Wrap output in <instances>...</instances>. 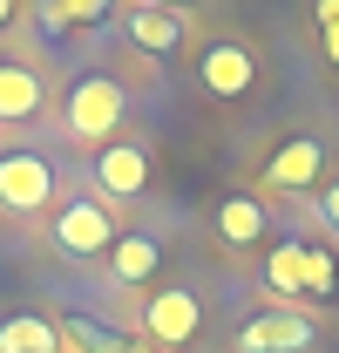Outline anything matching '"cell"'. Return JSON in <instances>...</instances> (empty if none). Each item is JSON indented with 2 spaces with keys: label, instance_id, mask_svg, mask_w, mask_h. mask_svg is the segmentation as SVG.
Here are the masks:
<instances>
[{
  "label": "cell",
  "instance_id": "e0dca14e",
  "mask_svg": "<svg viewBox=\"0 0 339 353\" xmlns=\"http://www.w3.org/2000/svg\"><path fill=\"white\" fill-rule=\"evenodd\" d=\"M312 218H319L326 245H333V238H339V176H326V183H319V197H312Z\"/></svg>",
  "mask_w": 339,
  "mask_h": 353
},
{
  "label": "cell",
  "instance_id": "ba28073f",
  "mask_svg": "<svg viewBox=\"0 0 339 353\" xmlns=\"http://www.w3.org/2000/svg\"><path fill=\"white\" fill-rule=\"evenodd\" d=\"M319 347V319L305 306H265L258 319L238 326V353H312Z\"/></svg>",
  "mask_w": 339,
  "mask_h": 353
},
{
  "label": "cell",
  "instance_id": "6da1fadb",
  "mask_svg": "<svg viewBox=\"0 0 339 353\" xmlns=\"http://www.w3.org/2000/svg\"><path fill=\"white\" fill-rule=\"evenodd\" d=\"M123 116H129V88L116 75H75L68 82V102H61V130L75 150H102V143H116L123 136Z\"/></svg>",
  "mask_w": 339,
  "mask_h": 353
},
{
  "label": "cell",
  "instance_id": "277c9868",
  "mask_svg": "<svg viewBox=\"0 0 339 353\" xmlns=\"http://www.w3.org/2000/svg\"><path fill=\"white\" fill-rule=\"evenodd\" d=\"M326 163H333V143H326V136H292V143H278V150L265 157L258 197H305V190L326 183Z\"/></svg>",
  "mask_w": 339,
  "mask_h": 353
},
{
  "label": "cell",
  "instance_id": "3957f363",
  "mask_svg": "<svg viewBox=\"0 0 339 353\" xmlns=\"http://www.w3.org/2000/svg\"><path fill=\"white\" fill-rule=\"evenodd\" d=\"M61 197V176L41 150H0V211L7 218H41Z\"/></svg>",
  "mask_w": 339,
  "mask_h": 353
},
{
  "label": "cell",
  "instance_id": "5bb4252c",
  "mask_svg": "<svg viewBox=\"0 0 339 353\" xmlns=\"http://www.w3.org/2000/svg\"><path fill=\"white\" fill-rule=\"evenodd\" d=\"M0 353H61V326L41 312H14L0 319Z\"/></svg>",
  "mask_w": 339,
  "mask_h": 353
},
{
  "label": "cell",
  "instance_id": "44dd1931",
  "mask_svg": "<svg viewBox=\"0 0 339 353\" xmlns=\"http://www.w3.org/2000/svg\"><path fill=\"white\" fill-rule=\"evenodd\" d=\"M7 21H14V0H0V28H7Z\"/></svg>",
  "mask_w": 339,
  "mask_h": 353
},
{
  "label": "cell",
  "instance_id": "8fae6325",
  "mask_svg": "<svg viewBox=\"0 0 339 353\" xmlns=\"http://www.w3.org/2000/svg\"><path fill=\"white\" fill-rule=\"evenodd\" d=\"M41 116H48L41 68H28V61H0V130H21V123H41Z\"/></svg>",
  "mask_w": 339,
  "mask_h": 353
},
{
  "label": "cell",
  "instance_id": "d6986e66",
  "mask_svg": "<svg viewBox=\"0 0 339 353\" xmlns=\"http://www.w3.org/2000/svg\"><path fill=\"white\" fill-rule=\"evenodd\" d=\"M319 54H326V68H339V28H326V34H319Z\"/></svg>",
  "mask_w": 339,
  "mask_h": 353
},
{
  "label": "cell",
  "instance_id": "5b68a950",
  "mask_svg": "<svg viewBox=\"0 0 339 353\" xmlns=\"http://www.w3.org/2000/svg\"><path fill=\"white\" fill-rule=\"evenodd\" d=\"M197 333H204V299L190 285H163V292L143 299V340L150 347L183 353V347H197Z\"/></svg>",
  "mask_w": 339,
  "mask_h": 353
},
{
  "label": "cell",
  "instance_id": "30bf717a",
  "mask_svg": "<svg viewBox=\"0 0 339 353\" xmlns=\"http://www.w3.org/2000/svg\"><path fill=\"white\" fill-rule=\"evenodd\" d=\"M123 34H129V48H136V54H156V61H170L176 48L190 41V14H170V7H143V0H129Z\"/></svg>",
  "mask_w": 339,
  "mask_h": 353
},
{
  "label": "cell",
  "instance_id": "52a82bcc",
  "mask_svg": "<svg viewBox=\"0 0 339 353\" xmlns=\"http://www.w3.org/2000/svg\"><path fill=\"white\" fill-rule=\"evenodd\" d=\"M197 88H204L211 102H245L258 88V48L231 41V34L204 41V54H197Z\"/></svg>",
  "mask_w": 339,
  "mask_h": 353
},
{
  "label": "cell",
  "instance_id": "9a60e30c",
  "mask_svg": "<svg viewBox=\"0 0 339 353\" xmlns=\"http://www.w3.org/2000/svg\"><path fill=\"white\" fill-rule=\"evenodd\" d=\"M339 292V259L326 245H305V299H333Z\"/></svg>",
  "mask_w": 339,
  "mask_h": 353
},
{
  "label": "cell",
  "instance_id": "7a4b0ae2",
  "mask_svg": "<svg viewBox=\"0 0 339 353\" xmlns=\"http://www.w3.org/2000/svg\"><path fill=\"white\" fill-rule=\"evenodd\" d=\"M116 245V204H102L95 190L88 197H61L48 211V252L68 265H88V259H109Z\"/></svg>",
  "mask_w": 339,
  "mask_h": 353
},
{
  "label": "cell",
  "instance_id": "4fadbf2b",
  "mask_svg": "<svg viewBox=\"0 0 339 353\" xmlns=\"http://www.w3.org/2000/svg\"><path fill=\"white\" fill-rule=\"evenodd\" d=\"M258 292H265V306H305V238H285V245H271Z\"/></svg>",
  "mask_w": 339,
  "mask_h": 353
},
{
  "label": "cell",
  "instance_id": "9c48e42d",
  "mask_svg": "<svg viewBox=\"0 0 339 353\" xmlns=\"http://www.w3.org/2000/svg\"><path fill=\"white\" fill-rule=\"evenodd\" d=\"M211 231L224 252H258V245H271V204L251 190H231V197H217Z\"/></svg>",
  "mask_w": 339,
  "mask_h": 353
},
{
  "label": "cell",
  "instance_id": "8992f818",
  "mask_svg": "<svg viewBox=\"0 0 339 353\" xmlns=\"http://www.w3.org/2000/svg\"><path fill=\"white\" fill-rule=\"evenodd\" d=\"M88 170H95V197H102V204H136V197H150L156 163H150V150H143L136 136H116V143L95 150Z\"/></svg>",
  "mask_w": 339,
  "mask_h": 353
},
{
  "label": "cell",
  "instance_id": "ac0fdd59",
  "mask_svg": "<svg viewBox=\"0 0 339 353\" xmlns=\"http://www.w3.org/2000/svg\"><path fill=\"white\" fill-rule=\"evenodd\" d=\"M312 21H319V34L339 28V0H312Z\"/></svg>",
  "mask_w": 339,
  "mask_h": 353
},
{
  "label": "cell",
  "instance_id": "2e32d148",
  "mask_svg": "<svg viewBox=\"0 0 339 353\" xmlns=\"http://www.w3.org/2000/svg\"><path fill=\"white\" fill-rule=\"evenodd\" d=\"M116 0H48L41 7V21L48 28H88V21H102Z\"/></svg>",
  "mask_w": 339,
  "mask_h": 353
},
{
  "label": "cell",
  "instance_id": "7c38bea8",
  "mask_svg": "<svg viewBox=\"0 0 339 353\" xmlns=\"http://www.w3.org/2000/svg\"><path fill=\"white\" fill-rule=\"evenodd\" d=\"M109 279H116V285H129V292H136V285H150V279H156V272H163V238H156V231H116V245H109Z\"/></svg>",
  "mask_w": 339,
  "mask_h": 353
},
{
  "label": "cell",
  "instance_id": "ffe728a7",
  "mask_svg": "<svg viewBox=\"0 0 339 353\" xmlns=\"http://www.w3.org/2000/svg\"><path fill=\"white\" fill-rule=\"evenodd\" d=\"M143 7H170V14H183V7H190V0H143Z\"/></svg>",
  "mask_w": 339,
  "mask_h": 353
}]
</instances>
